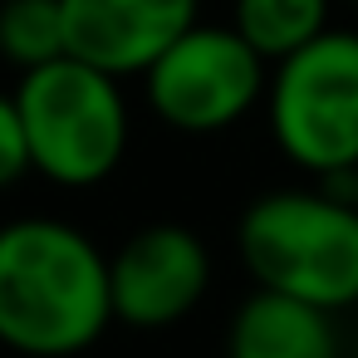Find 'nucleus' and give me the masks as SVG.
<instances>
[{"mask_svg":"<svg viewBox=\"0 0 358 358\" xmlns=\"http://www.w3.org/2000/svg\"><path fill=\"white\" fill-rule=\"evenodd\" d=\"M113 329L108 250L69 216L0 221V348L15 358H84Z\"/></svg>","mask_w":358,"mask_h":358,"instance_id":"f257e3e1","label":"nucleus"},{"mask_svg":"<svg viewBox=\"0 0 358 358\" xmlns=\"http://www.w3.org/2000/svg\"><path fill=\"white\" fill-rule=\"evenodd\" d=\"M236 255L255 289L329 314L358 309V206L334 182H294L250 196L236 216Z\"/></svg>","mask_w":358,"mask_h":358,"instance_id":"f03ea898","label":"nucleus"},{"mask_svg":"<svg viewBox=\"0 0 358 358\" xmlns=\"http://www.w3.org/2000/svg\"><path fill=\"white\" fill-rule=\"evenodd\" d=\"M113 79L74 55H59L15 79V108L30 138L35 177L59 192H94L113 182L133 152V99Z\"/></svg>","mask_w":358,"mask_h":358,"instance_id":"7ed1b4c3","label":"nucleus"},{"mask_svg":"<svg viewBox=\"0 0 358 358\" xmlns=\"http://www.w3.org/2000/svg\"><path fill=\"white\" fill-rule=\"evenodd\" d=\"M260 118L299 177L343 187L358 167V30L329 25L319 40L275 59Z\"/></svg>","mask_w":358,"mask_h":358,"instance_id":"20e7f679","label":"nucleus"},{"mask_svg":"<svg viewBox=\"0 0 358 358\" xmlns=\"http://www.w3.org/2000/svg\"><path fill=\"white\" fill-rule=\"evenodd\" d=\"M270 64L236 35L231 20H196L143 74V108L177 138H221L260 113Z\"/></svg>","mask_w":358,"mask_h":358,"instance_id":"39448f33","label":"nucleus"},{"mask_svg":"<svg viewBox=\"0 0 358 358\" xmlns=\"http://www.w3.org/2000/svg\"><path fill=\"white\" fill-rule=\"evenodd\" d=\"M216 280L211 245L187 221H148L108 250L113 329L167 334L187 324Z\"/></svg>","mask_w":358,"mask_h":358,"instance_id":"423d86ee","label":"nucleus"},{"mask_svg":"<svg viewBox=\"0 0 358 358\" xmlns=\"http://www.w3.org/2000/svg\"><path fill=\"white\" fill-rule=\"evenodd\" d=\"M64 55L138 79L182 30L201 20V0H59Z\"/></svg>","mask_w":358,"mask_h":358,"instance_id":"0eeeda50","label":"nucleus"},{"mask_svg":"<svg viewBox=\"0 0 358 358\" xmlns=\"http://www.w3.org/2000/svg\"><path fill=\"white\" fill-rule=\"evenodd\" d=\"M226 358H343L338 314L250 285L226 319Z\"/></svg>","mask_w":358,"mask_h":358,"instance_id":"6e6552de","label":"nucleus"},{"mask_svg":"<svg viewBox=\"0 0 358 358\" xmlns=\"http://www.w3.org/2000/svg\"><path fill=\"white\" fill-rule=\"evenodd\" d=\"M334 6L338 0H231L226 20L265 64H275L299 45L319 40L334 25Z\"/></svg>","mask_w":358,"mask_h":358,"instance_id":"1a4fd4ad","label":"nucleus"},{"mask_svg":"<svg viewBox=\"0 0 358 358\" xmlns=\"http://www.w3.org/2000/svg\"><path fill=\"white\" fill-rule=\"evenodd\" d=\"M64 55V15L59 0H0V59L15 74L40 69Z\"/></svg>","mask_w":358,"mask_h":358,"instance_id":"9d476101","label":"nucleus"},{"mask_svg":"<svg viewBox=\"0 0 358 358\" xmlns=\"http://www.w3.org/2000/svg\"><path fill=\"white\" fill-rule=\"evenodd\" d=\"M25 177H35L30 138H25V123H20V108H15V94L0 89V192L20 187Z\"/></svg>","mask_w":358,"mask_h":358,"instance_id":"9b49d317","label":"nucleus"},{"mask_svg":"<svg viewBox=\"0 0 358 358\" xmlns=\"http://www.w3.org/2000/svg\"><path fill=\"white\" fill-rule=\"evenodd\" d=\"M343 192H348V196H353V206H358V167H353V177L343 182Z\"/></svg>","mask_w":358,"mask_h":358,"instance_id":"f8f14e48","label":"nucleus"},{"mask_svg":"<svg viewBox=\"0 0 358 358\" xmlns=\"http://www.w3.org/2000/svg\"><path fill=\"white\" fill-rule=\"evenodd\" d=\"M348 6H358V0H348Z\"/></svg>","mask_w":358,"mask_h":358,"instance_id":"ddd939ff","label":"nucleus"}]
</instances>
